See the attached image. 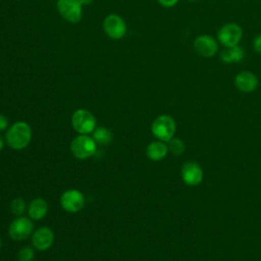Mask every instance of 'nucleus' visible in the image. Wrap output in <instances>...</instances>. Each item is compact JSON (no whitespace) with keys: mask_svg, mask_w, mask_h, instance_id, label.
Here are the masks:
<instances>
[{"mask_svg":"<svg viewBox=\"0 0 261 261\" xmlns=\"http://www.w3.org/2000/svg\"><path fill=\"white\" fill-rule=\"evenodd\" d=\"M6 143L14 150L25 148L32 139V128L24 121H17L12 124L5 136Z\"/></svg>","mask_w":261,"mask_h":261,"instance_id":"obj_1","label":"nucleus"},{"mask_svg":"<svg viewBox=\"0 0 261 261\" xmlns=\"http://www.w3.org/2000/svg\"><path fill=\"white\" fill-rule=\"evenodd\" d=\"M70 149L75 158L85 160L95 154L97 143L93 137L91 138L87 135H80L72 140Z\"/></svg>","mask_w":261,"mask_h":261,"instance_id":"obj_2","label":"nucleus"},{"mask_svg":"<svg viewBox=\"0 0 261 261\" xmlns=\"http://www.w3.org/2000/svg\"><path fill=\"white\" fill-rule=\"evenodd\" d=\"M151 130L153 135L163 142H168L172 139L175 133V122L169 115L163 114L158 116L152 123Z\"/></svg>","mask_w":261,"mask_h":261,"instance_id":"obj_3","label":"nucleus"},{"mask_svg":"<svg viewBox=\"0 0 261 261\" xmlns=\"http://www.w3.org/2000/svg\"><path fill=\"white\" fill-rule=\"evenodd\" d=\"M71 124L75 132L81 135L93 133L96 128L95 116L86 109H77L71 116Z\"/></svg>","mask_w":261,"mask_h":261,"instance_id":"obj_4","label":"nucleus"},{"mask_svg":"<svg viewBox=\"0 0 261 261\" xmlns=\"http://www.w3.org/2000/svg\"><path fill=\"white\" fill-rule=\"evenodd\" d=\"M82 0H58L57 9L59 14L68 22H79L83 14Z\"/></svg>","mask_w":261,"mask_h":261,"instance_id":"obj_5","label":"nucleus"},{"mask_svg":"<svg viewBox=\"0 0 261 261\" xmlns=\"http://www.w3.org/2000/svg\"><path fill=\"white\" fill-rule=\"evenodd\" d=\"M243 36L242 28L234 22L223 24L217 33V39L224 47H232L239 45Z\"/></svg>","mask_w":261,"mask_h":261,"instance_id":"obj_6","label":"nucleus"},{"mask_svg":"<svg viewBox=\"0 0 261 261\" xmlns=\"http://www.w3.org/2000/svg\"><path fill=\"white\" fill-rule=\"evenodd\" d=\"M34 224L28 217L18 216L9 225V237L14 241H23L33 232Z\"/></svg>","mask_w":261,"mask_h":261,"instance_id":"obj_7","label":"nucleus"},{"mask_svg":"<svg viewBox=\"0 0 261 261\" xmlns=\"http://www.w3.org/2000/svg\"><path fill=\"white\" fill-rule=\"evenodd\" d=\"M103 28L106 35L114 40L121 39L126 32L124 20L117 14H109L105 17Z\"/></svg>","mask_w":261,"mask_h":261,"instance_id":"obj_8","label":"nucleus"},{"mask_svg":"<svg viewBox=\"0 0 261 261\" xmlns=\"http://www.w3.org/2000/svg\"><path fill=\"white\" fill-rule=\"evenodd\" d=\"M61 207L70 213L82 210L85 205V197L77 190H67L60 197Z\"/></svg>","mask_w":261,"mask_h":261,"instance_id":"obj_9","label":"nucleus"},{"mask_svg":"<svg viewBox=\"0 0 261 261\" xmlns=\"http://www.w3.org/2000/svg\"><path fill=\"white\" fill-rule=\"evenodd\" d=\"M195 51L202 57L209 58L214 56L218 51L217 41L209 35L198 36L193 43Z\"/></svg>","mask_w":261,"mask_h":261,"instance_id":"obj_10","label":"nucleus"},{"mask_svg":"<svg viewBox=\"0 0 261 261\" xmlns=\"http://www.w3.org/2000/svg\"><path fill=\"white\" fill-rule=\"evenodd\" d=\"M54 242V233L51 228L42 226L38 228L32 237L33 246L39 251L48 250Z\"/></svg>","mask_w":261,"mask_h":261,"instance_id":"obj_11","label":"nucleus"},{"mask_svg":"<svg viewBox=\"0 0 261 261\" xmlns=\"http://www.w3.org/2000/svg\"><path fill=\"white\" fill-rule=\"evenodd\" d=\"M182 180L189 186H197L203 179V170L196 162H187L181 168Z\"/></svg>","mask_w":261,"mask_h":261,"instance_id":"obj_12","label":"nucleus"},{"mask_svg":"<svg viewBox=\"0 0 261 261\" xmlns=\"http://www.w3.org/2000/svg\"><path fill=\"white\" fill-rule=\"evenodd\" d=\"M258 77L251 71L243 70L234 77V86L243 93H250L258 87Z\"/></svg>","mask_w":261,"mask_h":261,"instance_id":"obj_13","label":"nucleus"},{"mask_svg":"<svg viewBox=\"0 0 261 261\" xmlns=\"http://www.w3.org/2000/svg\"><path fill=\"white\" fill-rule=\"evenodd\" d=\"M47 211H48V204L42 198H36L32 200L28 208V213L30 218L35 220H40L44 218V216L47 214Z\"/></svg>","mask_w":261,"mask_h":261,"instance_id":"obj_14","label":"nucleus"},{"mask_svg":"<svg viewBox=\"0 0 261 261\" xmlns=\"http://www.w3.org/2000/svg\"><path fill=\"white\" fill-rule=\"evenodd\" d=\"M245 57V51L244 49L237 45L232 47H225L220 52V59L224 63H233V62H240Z\"/></svg>","mask_w":261,"mask_h":261,"instance_id":"obj_15","label":"nucleus"},{"mask_svg":"<svg viewBox=\"0 0 261 261\" xmlns=\"http://www.w3.org/2000/svg\"><path fill=\"white\" fill-rule=\"evenodd\" d=\"M167 152H168V147L164 143L159 141L150 143L146 150V154L148 158L153 161L162 160L166 156Z\"/></svg>","mask_w":261,"mask_h":261,"instance_id":"obj_16","label":"nucleus"},{"mask_svg":"<svg viewBox=\"0 0 261 261\" xmlns=\"http://www.w3.org/2000/svg\"><path fill=\"white\" fill-rule=\"evenodd\" d=\"M93 139L97 144L107 145L112 141V133L106 127H97L93 132Z\"/></svg>","mask_w":261,"mask_h":261,"instance_id":"obj_17","label":"nucleus"},{"mask_svg":"<svg viewBox=\"0 0 261 261\" xmlns=\"http://www.w3.org/2000/svg\"><path fill=\"white\" fill-rule=\"evenodd\" d=\"M168 151H170L173 155H180L184 153L186 146L184 142L179 139H171L168 141Z\"/></svg>","mask_w":261,"mask_h":261,"instance_id":"obj_18","label":"nucleus"},{"mask_svg":"<svg viewBox=\"0 0 261 261\" xmlns=\"http://www.w3.org/2000/svg\"><path fill=\"white\" fill-rule=\"evenodd\" d=\"M10 209L14 215L20 216L25 210V203L21 198H15L10 204Z\"/></svg>","mask_w":261,"mask_h":261,"instance_id":"obj_19","label":"nucleus"},{"mask_svg":"<svg viewBox=\"0 0 261 261\" xmlns=\"http://www.w3.org/2000/svg\"><path fill=\"white\" fill-rule=\"evenodd\" d=\"M34 256H35V252L29 246L23 247L22 249H20L18 254H17V257H18L19 261H32L34 259Z\"/></svg>","mask_w":261,"mask_h":261,"instance_id":"obj_20","label":"nucleus"},{"mask_svg":"<svg viewBox=\"0 0 261 261\" xmlns=\"http://www.w3.org/2000/svg\"><path fill=\"white\" fill-rule=\"evenodd\" d=\"M252 45H253L254 51L261 54V33L258 34L257 36H255Z\"/></svg>","mask_w":261,"mask_h":261,"instance_id":"obj_21","label":"nucleus"},{"mask_svg":"<svg viewBox=\"0 0 261 261\" xmlns=\"http://www.w3.org/2000/svg\"><path fill=\"white\" fill-rule=\"evenodd\" d=\"M157 1L164 7H172L178 2V0H157Z\"/></svg>","mask_w":261,"mask_h":261,"instance_id":"obj_22","label":"nucleus"},{"mask_svg":"<svg viewBox=\"0 0 261 261\" xmlns=\"http://www.w3.org/2000/svg\"><path fill=\"white\" fill-rule=\"evenodd\" d=\"M8 126V119L5 115L0 114V130L6 129Z\"/></svg>","mask_w":261,"mask_h":261,"instance_id":"obj_23","label":"nucleus"},{"mask_svg":"<svg viewBox=\"0 0 261 261\" xmlns=\"http://www.w3.org/2000/svg\"><path fill=\"white\" fill-rule=\"evenodd\" d=\"M3 147H4V142H3L2 138L0 137V151L3 149Z\"/></svg>","mask_w":261,"mask_h":261,"instance_id":"obj_24","label":"nucleus"},{"mask_svg":"<svg viewBox=\"0 0 261 261\" xmlns=\"http://www.w3.org/2000/svg\"><path fill=\"white\" fill-rule=\"evenodd\" d=\"M188 1H190V2H195V1H197V0H188Z\"/></svg>","mask_w":261,"mask_h":261,"instance_id":"obj_25","label":"nucleus"},{"mask_svg":"<svg viewBox=\"0 0 261 261\" xmlns=\"http://www.w3.org/2000/svg\"><path fill=\"white\" fill-rule=\"evenodd\" d=\"M0 248H1V240H0Z\"/></svg>","mask_w":261,"mask_h":261,"instance_id":"obj_26","label":"nucleus"}]
</instances>
